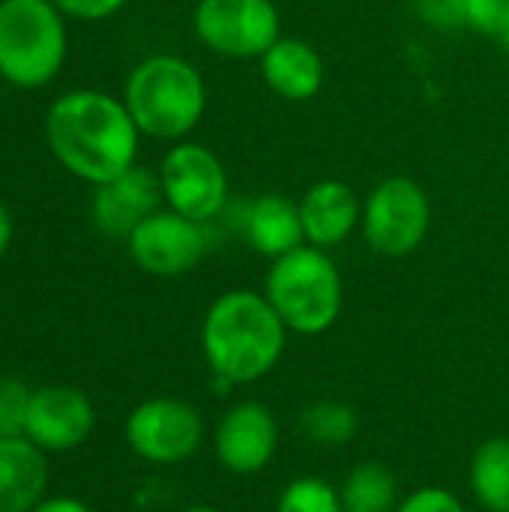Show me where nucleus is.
Wrapping results in <instances>:
<instances>
[{"mask_svg":"<svg viewBox=\"0 0 509 512\" xmlns=\"http://www.w3.org/2000/svg\"><path fill=\"white\" fill-rule=\"evenodd\" d=\"M159 207H165L159 174L144 165H132L129 171L93 186L90 195V219L96 231L111 240H126Z\"/></svg>","mask_w":509,"mask_h":512,"instance_id":"nucleus-14","label":"nucleus"},{"mask_svg":"<svg viewBox=\"0 0 509 512\" xmlns=\"http://www.w3.org/2000/svg\"><path fill=\"white\" fill-rule=\"evenodd\" d=\"M468 3L471 0H414V12L432 30L456 33V30H465Z\"/></svg>","mask_w":509,"mask_h":512,"instance_id":"nucleus-23","label":"nucleus"},{"mask_svg":"<svg viewBox=\"0 0 509 512\" xmlns=\"http://www.w3.org/2000/svg\"><path fill=\"white\" fill-rule=\"evenodd\" d=\"M12 237H15V222H12V213L6 210V204L0 201V261L12 246Z\"/></svg>","mask_w":509,"mask_h":512,"instance_id":"nucleus-28","label":"nucleus"},{"mask_svg":"<svg viewBox=\"0 0 509 512\" xmlns=\"http://www.w3.org/2000/svg\"><path fill=\"white\" fill-rule=\"evenodd\" d=\"M345 512H396L399 507V483L396 474L384 462H360L345 477L342 489Z\"/></svg>","mask_w":509,"mask_h":512,"instance_id":"nucleus-19","label":"nucleus"},{"mask_svg":"<svg viewBox=\"0 0 509 512\" xmlns=\"http://www.w3.org/2000/svg\"><path fill=\"white\" fill-rule=\"evenodd\" d=\"M141 132L120 96L78 87L57 96L45 111L51 156L78 180L99 186L138 165Z\"/></svg>","mask_w":509,"mask_h":512,"instance_id":"nucleus-1","label":"nucleus"},{"mask_svg":"<svg viewBox=\"0 0 509 512\" xmlns=\"http://www.w3.org/2000/svg\"><path fill=\"white\" fill-rule=\"evenodd\" d=\"M297 426L300 435L315 447H345L357 438L360 417L351 405L339 399H321L300 414Z\"/></svg>","mask_w":509,"mask_h":512,"instance_id":"nucleus-20","label":"nucleus"},{"mask_svg":"<svg viewBox=\"0 0 509 512\" xmlns=\"http://www.w3.org/2000/svg\"><path fill=\"white\" fill-rule=\"evenodd\" d=\"M261 81L285 102H309L321 93L327 69L321 51L300 36H279L258 60Z\"/></svg>","mask_w":509,"mask_h":512,"instance_id":"nucleus-16","label":"nucleus"},{"mask_svg":"<svg viewBox=\"0 0 509 512\" xmlns=\"http://www.w3.org/2000/svg\"><path fill=\"white\" fill-rule=\"evenodd\" d=\"M195 39L225 60H261L282 36V12L273 0H198Z\"/></svg>","mask_w":509,"mask_h":512,"instance_id":"nucleus-8","label":"nucleus"},{"mask_svg":"<svg viewBox=\"0 0 509 512\" xmlns=\"http://www.w3.org/2000/svg\"><path fill=\"white\" fill-rule=\"evenodd\" d=\"M495 42H498V45H501V48L509 54V18H507V24H504V30L498 33V39H495Z\"/></svg>","mask_w":509,"mask_h":512,"instance_id":"nucleus-29","label":"nucleus"},{"mask_svg":"<svg viewBox=\"0 0 509 512\" xmlns=\"http://www.w3.org/2000/svg\"><path fill=\"white\" fill-rule=\"evenodd\" d=\"M123 438L129 450L150 465H180L204 444L201 411L174 396H153L126 417Z\"/></svg>","mask_w":509,"mask_h":512,"instance_id":"nucleus-9","label":"nucleus"},{"mask_svg":"<svg viewBox=\"0 0 509 512\" xmlns=\"http://www.w3.org/2000/svg\"><path fill=\"white\" fill-rule=\"evenodd\" d=\"M288 345V327L264 291L231 288L219 294L201 321V351L213 384L246 387L267 378Z\"/></svg>","mask_w":509,"mask_h":512,"instance_id":"nucleus-2","label":"nucleus"},{"mask_svg":"<svg viewBox=\"0 0 509 512\" xmlns=\"http://www.w3.org/2000/svg\"><path fill=\"white\" fill-rule=\"evenodd\" d=\"M30 512H96L93 507H87L84 501L78 498H69V495H45L36 507Z\"/></svg>","mask_w":509,"mask_h":512,"instance_id":"nucleus-27","label":"nucleus"},{"mask_svg":"<svg viewBox=\"0 0 509 512\" xmlns=\"http://www.w3.org/2000/svg\"><path fill=\"white\" fill-rule=\"evenodd\" d=\"M264 297L294 336H321L336 327L345 306V282L330 252L297 246L273 258L264 276Z\"/></svg>","mask_w":509,"mask_h":512,"instance_id":"nucleus-4","label":"nucleus"},{"mask_svg":"<svg viewBox=\"0 0 509 512\" xmlns=\"http://www.w3.org/2000/svg\"><path fill=\"white\" fill-rule=\"evenodd\" d=\"M396 512H465V504L444 486H423L402 498Z\"/></svg>","mask_w":509,"mask_h":512,"instance_id":"nucleus-25","label":"nucleus"},{"mask_svg":"<svg viewBox=\"0 0 509 512\" xmlns=\"http://www.w3.org/2000/svg\"><path fill=\"white\" fill-rule=\"evenodd\" d=\"M120 99L144 138L177 144L204 120L207 81L192 60L159 51L132 66Z\"/></svg>","mask_w":509,"mask_h":512,"instance_id":"nucleus-3","label":"nucleus"},{"mask_svg":"<svg viewBox=\"0 0 509 512\" xmlns=\"http://www.w3.org/2000/svg\"><path fill=\"white\" fill-rule=\"evenodd\" d=\"M72 21H105L117 15L129 0H51Z\"/></svg>","mask_w":509,"mask_h":512,"instance_id":"nucleus-26","label":"nucleus"},{"mask_svg":"<svg viewBox=\"0 0 509 512\" xmlns=\"http://www.w3.org/2000/svg\"><path fill=\"white\" fill-rule=\"evenodd\" d=\"M276 512H345V507L333 483L321 477H297L279 492Z\"/></svg>","mask_w":509,"mask_h":512,"instance_id":"nucleus-21","label":"nucleus"},{"mask_svg":"<svg viewBox=\"0 0 509 512\" xmlns=\"http://www.w3.org/2000/svg\"><path fill=\"white\" fill-rule=\"evenodd\" d=\"M48 453L30 438H0V512H30L48 489Z\"/></svg>","mask_w":509,"mask_h":512,"instance_id":"nucleus-17","label":"nucleus"},{"mask_svg":"<svg viewBox=\"0 0 509 512\" xmlns=\"http://www.w3.org/2000/svg\"><path fill=\"white\" fill-rule=\"evenodd\" d=\"M303 237L309 246H318L324 252L342 246L351 240L354 231H360L363 219V201L357 189L339 177L315 180L297 201Z\"/></svg>","mask_w":509,"mask_h":512,"instance_id":"nucleus-15","label":"nucleus"},{"mask_svg":"<svg viewBox=\"0 0 509 512\" xmlns=\"http://www.w3.org/2000/svg\"><path fill=\"white\" fill-rule=\"evenodd\" d=\"M231 225V231L258 255L264 258H282L291 249L303 246V222L300 207L282 192H261L240 204H228L222 213Z\"/></svg>","mask_w":509,"mask_h":512,"instance_id":"nucleus-13","label":"nucleus"},{"mask_svg":"<svg viewBox=\"0 0 509 512\" xmlns=\"http://www.w3.org/2000/svg\"><path fill=\"white\" fill-rule=\"evenodd\" d=\"M96 429V408L90 396L69 384H45L33 390L24 438L42 453H72Z\"/></svg>","mask_w":509,"mask_h":512,"instance_id":"nucleus-11","label":"nucleus"},{"mask_svg":"<svg viewBox=\"0 0 509 512\" xmlns=\"http://www.w3.org/2000/svg\"><path fill=\"white\" fill-rule=\"evenodd\" d=\"M66 21L51 0H0V78L18 90L51 84L69 54Z\"/></svg>","mask_w":509,"mask_h":512,"instance_id":"nucleus-5","label":"nucleus"},{"mask_svg":"<svg viewBox=\"0 0 509 512\" xmlns=\"http://www.w3.org/2000/svg\"><path fill=\"white\" fill-rule=\"evenodd\" d=\"M474 501L486 512H509V438L495 435L483 441L468 468Z\"/></svg>","mask_w":509,"mask_h":512,"instance_id":"nucleus-18","label":"nucleus"},{"mask_svg":"<svg viewBox=\"0 0 509 512\" xmlns=\"http://www.w3.org/2000/svg\"><path fill=\"white\" fill-rule=\"evenodd\" d=\"M183 512H225V510H219V507H207V504H198V507H189V510H183Z\"/></svg>","mask_w":509,"mask_h":512,"instance_id":"nucleus-30","label":"nucleus"},{"mask_svg":"<svg viewBox=\"0 0 509 512\" xmlns=\"http://www.w3.org/2000/svg\"><path fill=\"white\" fill-rule=\"evenodd\" d=\"M159 186L168 210L189 216L195 222H216L231 204L228 171L207 144L177 141L165 150L159 162Z\"/></svg>","mask_w":509,"mask_h":512,"instance_id":"nucleus-7","label":"nucleus"},{"mask_svg":"<svg viewBox=\"0 0 509 512\" xmlns=\"http://www.w3.org/2000/svg\"><path fill=\"white\" fill-rule=\"evenodd\" d=\"M509 18V0H471L468 3V18H465V30L498 39V33L504 30Z\"/></svg>","mask_w":509,"mask_h":512,"instance_id":"nucleus-24","label":"nucleus"},{"mask_svg":"<svg viewBox=\"0 0 509 512\" xmlns=\"http://www.w3.org/2000/svg\"><path fill=\"white\" fill-rule=\"evenodd\" d=\"M213 450L219 465L234 477L261 474L279 450V423L276 414L261 402L231 405L213 432Z\"/></svg>","mask_w":509,"mask_h":512,"instance_id":"nucleus-12","label":"nucleus"},{"mask_svg":"<svg viewBox=\"0 0 509 512\" xmlns=\"http://www.w3.org/2000/svg\"><path fill=\"white\" fill-rule=\"evenodd\" d=\"M33 390L24 381L0 378V438H18L27 426Z\"/></svg>","mask_w":509,"mask_h":512,"instance_id":"nucleus-22","label":"nucleus"},{"mask_svg":"<svg viewBox=\"0 0 509 512\" xmlns=\"http://www.w3.org/2000/svg\"><path fill=\"white\" fill-rule=\"evenodd\" d=\"M126 249L135 267L150 276H186L210 252V225L159 207L126 237Z\"/></svg>","mask_w":509,"mask_h":512,"instance_id":"nucleus-10","label":"nucleus"},{"mask_svg":"<svg viewBox=\"0 0 509 512\" xmlns=\"http://www.w3.org/2000/svg\"><path fill=\"white\" fill-rule=\"evenodd\" d=\"M360 231L366 246L381 258L414 255L432 231V198L408 174L378 180L363 198Z\"/></svg>","mask_w":509,"mask_h":512,"instance_id":"nucleus-6","label":"nucleus"}]
</instances>
